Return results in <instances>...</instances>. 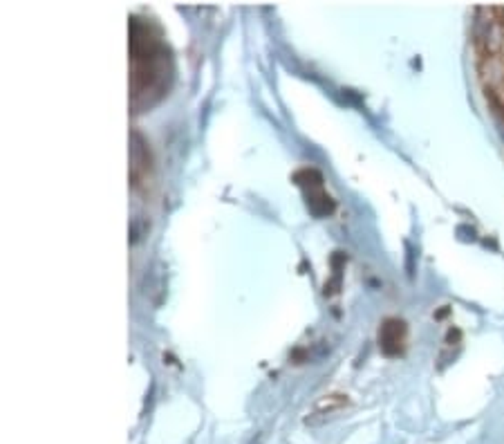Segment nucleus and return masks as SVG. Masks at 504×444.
<instances>
[{
	"mask_svg": "<svg viewBox=\"0 0 504 444\" xmlns=\"http://www.w3.org/2000/svg\"><path fill=\"white\" fill-rule=\"evenodd\" d=\"M166 63L168 52L164 45L146 32L144 25H133V101L139 106V99L150 103V95L159 97L166 88Z\"/></svg>",
	"mask_w": 504,
	"mask_h": 444,
	"instance_id": "1",
	"label": "nucleus"
}]
</instances>
